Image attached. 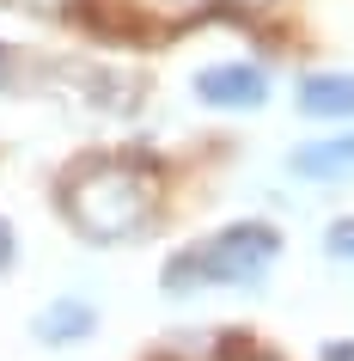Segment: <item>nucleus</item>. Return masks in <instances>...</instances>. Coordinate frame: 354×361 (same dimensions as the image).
I'll use <instances>...</instances> for the list:
<instances>
[{"mask_svg": "<svg viewBox=\"0 0 354 361\" xmlns=\"http://www.w3.org/2000/svg\"><path fill=\"white\" fill-rule=\"evenodd\" d=\"M61 214H68L74 233L92 239V245L141 239V233L159 221V178H153L141 159L98 153V159H86V166L68 171V184H61Z\"/></svg>", "mask_w": 354, "mask_h": 361, "instance_id": "f257e3e1", "label": "nucleus"}, {"mask_svg": "<svg viewBox=\"0 0 354 361\" xmlns=\"http://www.w3.org/2000/svg\"><path fill=\"white\" fill-rule=\"evenodd\" d=\"M220 361H275V355H263V349H251V343H226Z\"/></svg>", "mask_w": 354, "mask_h": 361, "instance_id": "9d476101", "label": "nucleus"}, {"mask_svg": "<svg viewBox=\"0 0 354 361\" xmlns=\"http://www.w3.org/2000/svg\"><path fill=\"white\" fill-rule=\"evenodd\" d=\"M19 6H31V13H68L74 0H19Z\"/></svg>", "mask_w": 354, "mask_h": 361, "instance_id": "f8f14e48", "label": "nucleus"}, {"mask_svg": "<svg viewBox=\"0 0 354 361\" xmlns=\"http://www.w3.org/2000/svg\"><path fill=\"white\" fill-rule=\"evenodd\" d=\"M13 264H19V239H13V227L0 221V276H6Z\"/></svg>", "mask_w": 354, "mask_h": 361, "instance_id": "1a4fd4ad", "label": "nucleus"}, {"mask_svg": "<svg viewBox=\"0 0 354 361\" xmlns=\"http://www.w3.org/2000/svg\"><path fill=\"white\" fill-rule=\"evenodd\" d=\"M293 104L312 123H354V74L348 68H317L293 86Z\"/></svg>", "mask_w": 354, "mask_h": 361, "instance_id": "39448f33", "label": "nucleus"}, {"mask_svg": "<svg viewBox=\"0 0 354 361\" xmlns=\"http://www.w3.org/2000/svg\"><path fill=\"white\" fill-rule=\"evenodd\" d=\"M189 92H196V104H208V111H263L269 104V74H263L257 61H214V68H202V74L189 80Z\"/></svg>", "mask_w": 354, "mask_h": 361, "instance_id": "7ed1b4c3", "label": "nucleus"}, {"mask_svg": "<svg viewBox=\"0 0 354 361\" xmlns=\"http://www.w3.org/2000/svg\"><path fill=\"white\" fill-rule=\"evenodd\" d=\"M324 257H336V264H354V214H336V221H324Z\"/></svg>", "mask_w": 354, "mask_h": 361, "instance_id": "6e6552de", "label": "nucleus"}, {"mask_svg": "<svg viewBox=\"0 0 354 361\" xmlns=\"http://www.w3.org/2000/svg\"><path fill=\"white\" fill-rule=\"evenodd\" d=\"M122 6H129V19L159 25V31H171V25H196L202 13H214V0H122Z\"/></svg>", "mask_w": 354, "mask_h": 361, "instance_id": "0eeeda50", "label": "nucleus"}, {"mask_svg": "<svg viewBox=\"0 0 354 361\" xmlns=\"http://www.w3.org/2000/svg\"><path fill=\"white\" fill-rule=\"evenodd\" d=\"M239 13H263V6H275V0H232Z\"/></svg>", "mask_w": 354, "mask_h": 361, "instance_id": "ddd939ff", "label": "nucleus"}, {"mask_svg": "<svg viewBox=\"0 0 354 361\" xmlns=\"http://www.w3.org/2000/svg\"><path fill=\"white\" fill-rule=\"evenodd\" d=\"M98 331V306L80 300V294H61V300H49L31 319V337L43 343V349H68V343H86Z\"/></svg>", "mask_w": 354, "mask_h": 361, "instance_id": "423d86ee", "label": "nucleus"}, {"mask_svg": "<svg viewBox=\"0 0 354 361\" xmlns=\"http://www.w3.org/2000/svg\"><path fill=\"white\" fill-rule=\"evenodd\" d=\"M317 361H354V343H324V355Z\"/></svg>", "mask_w": 354, "mask_h": 361, "instance_id": "9b49d317", "label": "nucleus"}, {"mask_svg": "<svg viewBox=\"0 0 354 361\" xmlns=\"http://www.w3.org/2000/svg\"><path fill=\"white\" fill-rule=\"evenodd\" d=\"M0 68H6V49H0Z\"/></svg>", "mask_w": 354, "mask_h": 361, "instance_id": "4468645a", "label": "nucleus"}, {"mask_svg": "<svg viewBox=\"0 0 354 361\" xmlns=\"http://www.w3.org/2000/svg\"><path fill=\"white\" fill-rule=\"evenodd\" d=\"M287 171H293L299 184H324V190L348 184L354 178V129L348 135H312V141H299V147L287 153Z\"/></svg>", "mask_w": 354, "mask_h": 361, "instance_id": "20e7f679", "label": "nucleus"}, {"mask_svg": "<svg viewBox=\"0 0 354 361\" xmlns=\"http://www.w3.org/2000/svg\"><path fill=\"white\" fill-rule=\"evenodd\" d=\"M281 239L275 221H232V227L208 233L196 245L165 257V294H196V288H257L269 269L281 264Z\"/></svg>", "mask_w": 354, "mask_h": 361, "instance_id": "f03ea898", "label": "nucleus"}]
</instances>
